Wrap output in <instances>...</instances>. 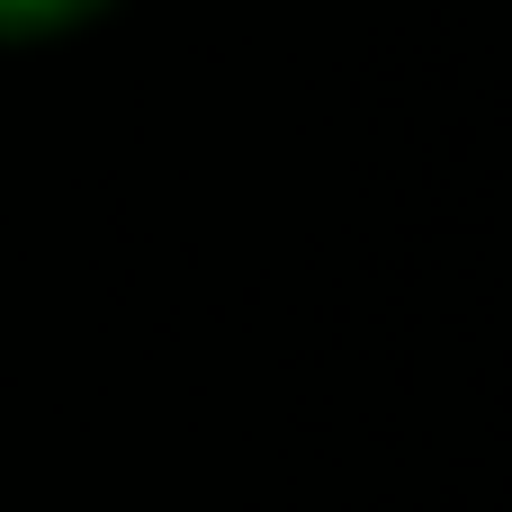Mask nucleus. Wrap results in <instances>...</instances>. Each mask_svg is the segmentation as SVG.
Returning <instances> with one entry per match:
<instances>
[{
    "label": "nucleus",
    "mask_w": 512,
    "mask_h": 512,
    "mask_svg": "<svg viewBox=\"0 0 512 512\" xmlns=\"http://www.w3.org/2000/svg\"><path fill=\"white\" fill-rule=\"evenodd\" d=\"M99 9H117V0H0V45H36V36H72V27H90Z\"/></svg>",
    "instance_id": "nucleus-1"
}]
</instances>
